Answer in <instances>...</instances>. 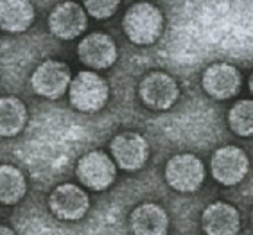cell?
<instances>
[{
  "label": "cell",
  "mask_w": 253,
  "mask_h": 235,
  "mask_svg": "<svg viewBox=\"0 0 253 235\" xmlns=\"http://www.w3.org/2000/svg\"><path fill=\"white\" fill-rule=\"evenodd\" d=\"M112 160L122 171H138L149 158V144L140 133L122 131L110 142Z\"/></svg>",
  "instance_id": "obj_8"
},
{
  "label": "cell",
  "mask_w": 253,
  "mask_h": 235,
  "mask_svg": "<svg viewBox=\"0 0 253 235\" xmlns=\"http://www.w3.org/2000/svg\"><path fill=\"white\" fill-rule=\"evenodd\" d=\"M133 235H166L169 230V216L164 206L156 203H142L129 216Z\"/></svg>",
  "instance_id": "obj_14"
},
{
  "label": "cell",
  "mask_w": 253,
  "mask_h": 235,
  "mask_svg": "<svg viewBox=\"0 0 253 235\" xmlns=\"http://www.w3.org/2000/svg\"><path fill=\"white\" fill-rule=\"evenodd\" d=\"M49 208L61 221H79L86 216L90 208V197L79 185L61 183L50 192Z\"/></svg>",
  "instance_id": "obj_9"
},
{
  "label": "cell",
  "mask_w": 253,
  "mask_h": 235,
  "mask_svg": "<svg viewBox=\"0 0 253 235\" xmlns=\"http://www.w3.org/2000/svg\"><path fill=\"white\" fill-rule=\"evenodd\" d=\"M70 81H72V72L68 65L59 59H47L40 63L31 76V86L34 93L50 101H56L65 95L68 92Z\"/></svg>",
  "instance_id": "obj_4"
},
{
  "label": "cell",
  "mask_w": 253,
  "mask_h": 235,
  "mask_svg": "<svg viewBox=\"0 0 253 235\" xmlns=\"http://www.w3.org/2000/svg\"><path fill=\"white\" fill-rule=\"evenodd\" d=\"M228 126L237 137H253V101L243 99L230 108Z\"/></svg>",
  "instance_id": "obj_18"
},
{
  "label": "cell",
  "mask_w": 253,
  "mask_h": 235,
  "mask_svg": "<svg viewBox=\"0 0 253 235\" xmlns=\"http://www.w3.org/2000/svg\"><path fill=\"white\" fill-rule=\"evenodd\" d=\"M0 235H15V232L7 228V226H0Z\"/></svg>",
  "instance_id": "obj_20"
},
{
  "label": "cell",
  "mask_w": 253,
  "mask_h": 235,
  "mask_svg": "<svg viewBox=\"0 0 253 235\" xmlns=\"http://www.w3.org/2000/svg\"><path fill=\"white\" fill-rule=\"evenodd\" d=\"M88 18L83 5L76 2H61L49 15V29L59 39H74L86 29Z\"/></svg>",
  "instance_id": "obj_12"
},
{
  "label": "cell",
  "mask_w": 253,
  "mask_h": 235,
  "mask_svg": "<svg viewBox=\"0 0 253 235\" xmlns=\"http://www.w3.org/2000/svg\"><path fill=\"white\" fill-rule=\"evenodd\" d=\"M248 86H250V92L253 93V74L250 76V83H248Z\"/></svg>",
  "instance_id": "obj_21"
},
{
  "label": "cell",
  "mask_w": 253,
  "mask_h": 235,
  "mask_svg": "<svg viewBox=\"0 0 253 235\" xmlns=\"http://www.w3.org/2000/svg\"><path fill=\"white\" fill-rule=\"evenodd\" d=\"M27 192L24 172L15 165H0V203L16 205Z\"/></svg>",
  "instance_id": "obj_17"
},
{
  "label": "cell",
  "mask_w": 253,
  "mask_h": 235,
  "mask_svg": "<svg viewBox=\"0 0 253 235\" xmlns=\"http://www.w3.org/2000/svg\"><path fill=\"white\" fill-rule=\"evenodd\" d=\"M138 95L140 101L146 104V108L155 112H166L172 108L180 97V86L176 79L166 72H149L138 84Z\"/></svg>",
  "instance_id": "obj_5"
},
{
  "label": "cell",
  "mask_w": 253,
  "mask_h": 235,
  "mask_svg": "<svg viewBox=\"0 0 253 235\" xmlns=\"http://www.w3.org/2000/svg\"><path fill=\"white\" fill-rule=\"evenodd\" d=\"M252 226H253V212H252Z\"/></svg>",
  "instance_id": "obj_22"
},
{
  "label": "cell",
  "mask_w": 253,
  "mask_h": 235,
  "mask_svg": "<svg viewBox=\"0 0 253 235\" xmlns=\"http://www.w3.org/2000/svg\"><path fill=\"white\" fill-rule=\"evenodd\" d=\"M201 86L205 93L217 101L235 97L243 86V76L230 63H214L203 72Z\"/></svg>",
  "instance_id": "obj_10"
},
{
  "label": "cell",
  "mask_w": 253,
  "mask_h": 235,
  "mask_svg": "<svg viewBox=\"0 0 253 235\" xmlns=\"http://www.w3.org/2000/svg\"><path fill=\"white\" fill-rule=\"evenodd\" d=\"M205 165L200 158L190 153H180L169 158L166 165V180L170 189L183 194L196 192L205 181Z\"/></svg>",
  "instance_id": "obj_3"
},
{
  "label": "cell",
  "mask_w": 253,
  "mask_h": 235,
  "mask_svg": "<svg viewBox=\"0 0 253 235\" xmlns=\"http://www.w3.org/2000/svg\"><path fill=\"white\" fill-rule=\"evenodd\" d=\"M34 22V7L27 0H0V29L24 33Z\"/></svg>",
  "instance_id": "obj_15"
},
{
  "label": "cell",
  "mask_w": 253,
  "mask_h": 235,
  "mask_svg": "<svg viewBox=\"0 0 253 235\" xmlns=\"http://www.w3.org/2000/svg\"><path fill=\"white\" fill-rule=\"evenodd\" d=\"M117 174V165L112 157L102 151H90L79 158L76 165V178L90 191H106L112 187Z\"/></svg>",
  "instance_id": "obj_6"
},
{
  "label": "cell",
  "mask_w": 253,
  "mask_h": 235,
  "mask_svg": "<svg viewBox=\"0 0 253 235\" xmlns=\"http://www.w3.org/2000/svg\"><path fill=\"white\" fill-rule=\"evenodd\" d=\"M110 97V86L106 79L97 72L81 70L72 78L68 86V99L74 110L83 113H95L106 106Z\"/></svg>",
  "instance_id": "obj_2"
},
{
  "label": "cell",
  "mask_w": 253,
  "mask_h": 235,
  "mask_svg": "<svg viewBox=\"0 0 253 235\" xmlns=\"http://www.w3.org/2000/svg\"><path fill=\"white\" fill-rule=\"evenodd\" d=\"M122 27L129 41L136 45H151L162 36L164 15L156 5L149 2H138L127 7Z\"/></svg>",
  "instance_id": "obj_1"
},
{
  "label": "cell",
  "mask_w": 253,
  "mask_h": 235,
  "mask_svg": "<svg viewBox=\"0 0 253 235\" xmlns=\"http://www.w3.org/2000/svg\"><path fill=\"white\" fill-rule=\"evenodd\" d=\"M210 171L217 183L224 187H234L246 178L250 171L248 155L235 146H224L214 151L210 160Z\"/></svg>",
  "instance_id": "obj_7"
},
{
  "label": "cell",
  "mask_w": 253,
  "mask_h": 235,
  "mask_svg": "<svg viewBox=\"0 0 253 235\" xmlns=\"http://www.w3.org/2000/svg\"><path fill=\"white\" fill-rule=\"evenodd\" d=\"M27 108L18 97H0V137L13 138L25 127Z\"/></svg>",
  "instance_id": "obj_16"
},
{
  "label": "cell",
  "mask_w": 253,
  "mask_h": 235,
  "mask_svg": "<svg viewBox=\"0 0 253 235\" xmlns=\"http://www.w3.org/2000/svg\"><path fill=\"white\" fill-rule=\"evenodd\" d=\"M78 56L88 69L106 70L117 61V43L106 33H92L84 36L78 45Z\"/></svg>",
  "instance_id": "obj_11"
},
{
  "label": "cell",
  "mask_w": 253,
  "mask_h": 235,
  "mask_svg": "<svg viewBox=\"0 0 253 235\" xmlns=\"http://www.w3.org/2000/svg\"><path fill=\"white\" fill-rule=\"evenodd\" d=\"M83 9L95 20H106L117 13L119 2L117 0H86L83 4Z\"/></svg>",
  "instance_id": "obj_19"
},
{
  "label": "cell",
  "mask_w": 253,
  "mask_h": 235,
  "mask_svg": "<svg viewBox=\"0 0 253 235\" xmlns=\"http://www.w3.org/2000/svg\"><path fill=\"white\" fill-rule=\"evenodd\" d=\"M201 226L207 235H237L241 230V216L234 205L215 201L203 210Z\"/></svg>",
  "instance_id": "obj_13"
}]
</instances>
